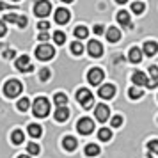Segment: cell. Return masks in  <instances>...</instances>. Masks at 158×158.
I'll list each match as a JSON object with an SVG mask.
<instances>
[{"mask_svg": "<svg viewBox=\"0 0 158 158\" xmlns=\"http://www.w3.org/2000/svg\"><path fill=\"white\" fill-rule=\"evenodd\" d=\"M32 110H34V115L36 117H46L48 115V112H50V103H48V100L46 98H36V101H34V105H32Z\"/></svg>", "mask_w": 158, "mask_h": 158, "instance_id": "6da1fadb", "label": "cell"}, {"mask_svg": "<svg viewBox=\"0 0 158 158\" xmlns=\"http://www.w3.org/2000/svg\"><path fill=\"white\" fill-rule=\"evenodd\" d=\"M22 89L23 87L18 80H7L6 85H4V94H6L7 98H16V96H20Z\"/></svg>", "mask_w": 158, "mask_h": 158, "instance_id": "7a4b0ae2", "label": "cell"}, {"mask_svg": "<svg viewBox=\"0 0 158 158\" xmlns=\"http://www.w3.org/2000/svg\"><path fill=\"white\" fill-rule=\"evenodd\" d=\"M36 55H37L39 60H50V59L55 55V50H53V46L43 43V44H39V46L36 48Z\"/></svg>", "mask_w": 158, "mask_h": 158, "instance_id": "3957f363", "label": "cell"}, {"mask_svg": "<svg viewBox=\"0 0 158 158\" xmlns=\"http://www.w3.org/2000/svg\"><path fill=\"white\" fill-rule=\"evenodd\" d=\"M77 100H78V103L82 105L84 108H91L93 107V94H91V91L89 89H80L78 93H77Z\"/></svg>", "mask_w": 158, "mask_h": 158, "instance_id": "277c9868", "label": "cell"}, {"mask_svg": "<svg viewBox=\"0 0 158 158\" xmlns=\"http://www.w3.org/2000/svg\"><path fill=\"white\" fill-rule=\"evenodd\" d=\"M50 11H52V4L48 0H39V2H36V6H34V13H36V16H39V18L48 16Z\"/></svg>", "mask_w": 158, "mask_h": 158, "instance_id": "5b68a950", "label": "cell"}, {"mask_svg": "<svg viewBox=\"0 0 158 158\" xmlns=\"http://www.w3.org/2000/svg\"><path fill=\"white\" fill-rule=\"evenodd\" d=\"M103 77H105L103 69H100V68H93V69L89 71V75H87V80H89V84L98 85V84L103 82Z\"/></svg>", "mask_w": 158, "mask_h": 158, "instance_id": "8992f818", "label": "cell"}, {"mask_svg": "<svg viewBox=\"0 0 158 158\" xmlns=\"http://www.w3.org/2000/svg\"><path fill=\"white\" fill-rule=\"evenodd\" d=\"M77 130H78L82 135H89V133H93V130H94V123L91 121V119L84 117V119H80V121H78Z\"/></svg>", "mask_w": 158, "mask_h": 158, "instance_id": "52a82bcc", "label": "cell"}, {"mask_svg": "<svg viewBox=\"0 0 158 158\" xmlns=\"http://www.w3.org/2000/svg\"><path fill=\"white\" fill-rule=\"evenodd\" d=\"M100 96L103 98V100H112L114 98V94H115V87L112 85V84H105V85H101L100 87Z\"/></svg>", "mask_w": 158, "mask_h": 158, "instance_id": "ba28073f", "label": "cell"}, {"mask_svg": "<svg viewBox=\"0 0 158 158\" xmlns=\"http://www.w3.org/2000/svg\"><path fill=\"white\" fill-rule=\"evenodd\" d=\"M16 68H18L20 71H32V69H34V68L30 66L29 55H22V57L16 59Z\"/></svg>", "mask_w": 158, "mask_h": 158, "instance_id": "9c48e42d", "label": "cell"}, {"mask_svg": "<svg viewBox=\"0 0 158 158\" xmlns=\"http://www.w3.org/2000/svg\"><path fill=\"white\" fill-rule=\"evenodd\" d=\"M87 50H89V53H91V57H101V53H103V46H101L100 41H89Z\"/></svg>", "mask_w": 158, "mask_h": 158, "instance_id": "30bf717a", "label": "cell"}, {"mask_svg": "<svg viewBox=\"0 0 158 158\" xmlns=\"http://www.w3.org/2000/svg\"><path fill=\"white\" fill-rule=\"evenodd\" d=\"M108 112H110V110H108L107 105H98L96 110H94V115H96V119L100 123H105L108 119Z\"/></svg>", "mask_w": 158, "mask_h": 158, "instance_id": "8fae6325", "label": "cell"}, {"mask_svg": "<svg viewBox=\"0 0 158 158\" xmlns=\"http://www.w3.org/2000/svg\"><path fill=\"white\" fill-rule=\"evenodd\" d=\"M131 82L135 84V87H140L142 89V85H148V77L142 71H135L131 75Z\"/></svg>", "mask_w": 158, "mask_h": 158, "instance_id": "7c38bea8", "label": "cell"}, {"mask_svg": "<svg viewBox=\"0 0 158 158\" xmlns=\"http://www.w3.org/2000/svg\"><path fill=\"white\" fill-rule=\"evenodd\" d=\"M69 11H68V9H57V11H55V22L57 23H60V25H64V23H68L69 22Z\"/></svg>", "mask_w": 158, "mask_h": 158, "instance_id": "4fadbf2b", "label": "cell"}, {"mask_svg": "<svg viewBox=\"0 0 158 158\" xmlns=\"http://www.w3.org/2000/svg\"><path fill=\"white\" fill-rule=\"evenodd\" d=\"M68 117H69V110L66 107H57V110H55V119L59 123H64Z\"/></svg>", "mask_w": 158, "mask_h": 158, "instance_id": "5bb4252c", "label": "cell"}, {"mask_svg": "<svg viewBox=\"0 0 158 158\" xmlns=\"http://www.w3.org/2000/svg\"><path fill=\"white\" fill-rule=\"evenodd\" d=\"M158 52V44L155 43V41H146V43H144V53H146V55H155V53H156Z\"/></svg>", "mask_w": 158, "mask_h": 158, "instance_id": "9a60e30c", "label": "cell"}, {"mask_svg": "<svg viewBox=\"0 0 158 158\" xmlns=\"http://www.w3.org/2000/svg\"><path fill=\"white\" fill-rule=\"evenodd\" d=\"M62 146H64L66 151H75L77 149V139L75 137H64V140H62Z\"/></svg>", "mask_w": 158, "mask_h": 158, "instance_id": "2e32d148", "label": "cell"}, {"mask_svg": "<svg viewBox=\"0 0 158 158\" xmlns=\"http://www.w3.org/2000/svg\"><path fill=\"white\" fill-rule=\"evenodd\" d=\"M119 37H121V32H119V29H115V27H110V29L107 30V39L110 41V43H115V41H119Z\"/></svg>", "mask_w": 158, "mask_h": 158, "instance_id": "e0dca14e", "label": "cell"}, {"mask_svg": "<svg viewBox=\"0 0 158 158\" xmlns=\"http://www.w3.org/2000/svg\"><path fill=\"white\" fill-rule=\"evenodd\" d=\"M117 22L121 23V25H124V27H128L130 25V13L119 11V13H117Z\"/></svg>", "mask_w": 158, "mask_h": 158, "instance_id": "ac0fdd59", "label": "cell"}, {"mask_svg": "<svg viewBox=\"0 0 158 158\" xmlns=\"http://www.w3.org/2000/svg\"><path fill=\"white\" fill-rule=\"evenodd\" d=\"M130 60H131V62H135V64L142 60V53H140L139 48H131V50H130Z\"/></svg>", "mask_w": 158, "mask_h": 158, "instance_id": "d6986e66", "label": "cell"}, {"mask_svg": "<svg viewBox=\"0 0 158 158\" xmlns=\"http://www.w3.org/2000/svg\"><path fill=\"white\" fill-rule=\"evenodd\" d=\"M41 133H43V130H41L39 124H30V126H29V135L30 137L37 139V137H41Z\"/></svg>", "mask_w": 158, "mask_h": 158, "instance_id": "ffe728a7", "label": "cell"}, {"mask_svg": "<svg viewBox=\"0 0 158 158\" xmlns=\"http://www.w3.org/2000/svg\"><path fill=\"white\" fill-rule=\"evenodd\" d=\"M85 155L87 156H96V155H100V148H98L96 144H87L85 146Z\"/></svg>", "mask_w": 158, "mask_h": 158, "instance_id": "44dd1931", "label": "cell"}, {"mask_svg": "<svg viewBox=\"0 0 158 158\" xmlns=\"http://www.w3.org/2000/svg\"><path fill=\"white\" fill-rule=\"evenodd\" d=\"M128 96L131 100H139V98H142V89L140 87H130Z\"/></svg>", "mask_w": 158, "mask_h": 158, "instance_id": "7402d4cb", "label": "cell"}, {"mask_svg": "<svg viewBox=\"0 0 158 158\" xmlns=\"http://www.w3.org/2000/svg\"><path fill=\"white\" fill-rule=\"evenodd\" d=\"M53 100H55V105L57 107H66V103H68V98H66L64 93H57Z\"/></svg>", "mask_w": 158, "mask_h": 158, "instance_id": "603a6c76", "label": "cell"}, {"mask_svg": "<svg viewBox=\"0 0 158 158\" xmlns=\"http://www.w3.org/2000/svg\"><path fill=\"white\" fill-rule=\"evenodd\" d=\"M98 137H100V140H110V137H112V131L108 128H101L98 131Z\"/></svg>", "mask_w": 158, "mask_h": 158, "instance_id": "cb8c5ba5", "label": "cell"}, {"mask_svg": "<svg viewBox=\"0 0 158 158\" xmlns=\"http://www.w3.org/2000/svg\"><path fill=\"white\" fill-rule=\"evenodd\" d=\"M87 34H89V30H87L85 27H82V25L75 29V36L78 37V39H84V37H87Z\"/></svg>", "mask_w": 158, "mask_h": 158, "instance_id": "d4e9b609", "label": "cell"}, {"mask_svg": "<svg viewBox=\"0 0 158 158\" xmlns=\"http://www.w3.org/2000/svg\"><path fill=\"white\" fill-rule=\"evenodd\" d=\"M11 139H13V142H15V144H22L23 142V131L15 130V131H13V135H11Z\"/></svg>", "mask_w": 158, "mask_h": 158, "instance_id": "484cf974", "label": "cell"}, {"mask_svg": "<svg viewBox=\"0 0 158 158\" xmlns=\"http://www.w3.org/2000/svg\"><path fill=\"white\" fill-rule=\"evenodd\" d=\"M144 9H146V6H144L142 2H135V4H131V11H133L135 15H140V13H144Z\"/></svg>", "mask_w": 158, "mask_h": 158, "instance_id": "4316f807", "label": "cell"}, {"mask_svg": "<svg viewBox=\"0 0 158 158\" xmlns=\"http://www.w3.org/2000/svg\"><path fill=\"white\" fill-rule=\"evenodd\" d=\"M29 107H30V101H29V98H22V100L18 101V108H20L22 112H25V110H29Z\"/></svg>", "mask_w": 158, "mask_h": 158, "instance_id": "83f0119b", "label": "cell"}, {"mask_svg": "<svg viewBox=\"0 0 158 158\" xmlns=\"http://www.w3.org/2000/svg\"><path fill=\"white\" fill-rule=\"evenodd\" d=\"M71 52L75 53V55H80V53L84 52V46H82V43H78V41H75V43L71 44Z\"/></svg>", "mask_w": 158, "mask_h": 158, "instance_id": "f1b7e54d", "label": "cell"}, {"mask_svg": "<svg viewBox=\"0 0 158 158\" xmlns=\"http://www.w3.org/2000/svg\"><path fill=\"white\" fill-rule=\"evenodd\" d=\"M4 22H9V23H18V22H20V16H18V15H11V13H7V15L4 16Z\"/></svg>", "mask_w": 158, "mask_h": 158, "instance_id": "f546056e", "label": "cell"}, {"mask_svg": "<svg viewBox=\"0 0 158 158\" xmlns=\"http://www.w3.org/2000/svg\"><path fill=\"white\" fill-rule=\"evenodd\" d=\"M148 149H149V153L158 155V140H149L148 142Z\"/></svg>", "mask_w": 158, "mask_h": 158, "instance_id": "4dcf8cb0", "label": "cell"}, {"mask_svg": "<svg viewBox=\"0 0 158 158\" xmlns=\"http://www.w3.org/2000/svg\"><path fill=\"white\" fill-rule=\"evenodd\" d=\"M27 151H29V155H37V153H39V146H37L36 142H30L29 146H27Z\"/></svg>", "mask_w": 158, "mask_h": 158, "instance_id": "1f68e13d", "label": "cell"}, {"mask_svg": "<svg viewBox=\"0 0 158 158\" xmlns=\"http://www.w3.org/2000/svg\"><path fill=\"white\" fill-rule=\"evenodd\" d=\"M53 39H55V43H57V44H62L66 41L64 32H55V34H53Z\"/></svg>", "mask_w": 158, "mask_h": 158, "instance_id": "d6a6232c", "label": "cell"}, {"mask_svg": "<svg viewBox=\"0 0 158 158\" xmlns=\"http://www.w3.org/2000/svg\"><path fill=\"white\" fill-rule=\"evenodd\" d=\"M50 69H48V68H43V69H41V73H39V78L43 80V82H46V80L50 78Z\"/></svg>", "mask_w": 158, "mask_h": 158, "instance_id": "836d02e7", "label": "cell"}, {"mask_svg": "<svg viewBox=\"0 0 158 158\" xmlns=\"http://www.w3.org/2000/svg\"><path fill=\"white\" fill-rule=\"evenodd\" d=\"M149 75H151V78L155 80V82H158V68L156 66H151L149 68Z\"/></svg>", "mask_w": 158, "mask_h": 158, "instance_id": "e575fe53", "label": "cell"}, {"mask_svg": "<svg viewBox=\"0 0 158 158\" xmlns=\"http://www.w3.org/2000/svg\"><path fill=\"white\" fill-rule=\"evenodd\" d=\"M48 27H50V25H48V22H39V23H37V29H39V32H46V30H48Z\"/></svg>", "mask_w": 158, "mask_h": 158, "instance_id": "d590c367", "label": "cell"}, {"mask_svg": "<svg viewBox=\"0 0 158 158\" xmlns=\"http://www.w3.org/2000/svg\"><path fill=\"white\" fill-rule=\"evenodd\" d=\"M121 123H123L121 115H114V117H112V126H121Z\"/></svg>", "mask_w": 158, "mask_h": 158, "instance_id": "8d00e7d4", "label": "cell"}, {"mask_svg": "<svg viewBox=\"0 0 158 158\" xmlns=\"http://www.w3.org/2000/svg\"><path fill=\"white\" fill-rule=\"evenodd\" d=\"M27 25V16H20V22H18V27H25Z\"/></svg>", "mask_w": 158, "mask_h": 158, "instance_id": "74e56055", "label": "cell"}, {"mask_svg": "<svg viewBox=\"0 0 158 158\" xmlns=\"http://www.w3.org/2000/svg\"><path fill=\"white\" fill-rule=\"evenodd\" d=\"M93 30H94V34H96V36H101V34H103V27H101V25H96Z\"/></svg>", "mask_w": 158, "mask_h": 158, "instance_id": "f35d334b", "label": "cell"}, {"mask_svg": "<svg viewBox=\"0 0 158 158\" xmlns=\"http://www.w3.org/2000/svg\"><path fill=\"white\" fill-rule=\"evenodd\" d=\"M6 32H7V29H6V23H4V22H0V37H2V36H6Z\"/></svg>", "mask_w": 158, "mask_h": 158, "instance_id": "ab89813d", "label": "cell"}, {"mask_svg": "<svg viewBox=\"0 0 158 158\" xmlns=\"http://www.w3.org/2000/svg\"><path fill=\"white\" fill-rule=\"evenodd\" d=\"M39 41H48V34L46 32H39Z\"/></svg>", "mask_w": 158, "mask_h": 158, "instance_id": "60d3db41", "label": "cell"}, {"mask_svg": "<svg viewBox=\"0 0 158 158\" xmlns=\"http://www.w3.org/2000/svg\"><path fill=\"white\" fill-rule=\"evenodd\" d=\"M11 55H15V52H6V53H4V57L6 59H11Z\"/></svg>", "mask_w": 158, "mask_h": 158, "instance_id": "b9f144b4", "label": "cell"}, {"mask_svg": "<svg viewBox=\"0 0 158 158\" xmlns=\"http://www.w3.org/2000/svg\"><path fill=\"white\" fill-rule=\"evenodd\" d=\"M117 4H126V0H115Z\"/></svg>", "mask_w": 158, "mask_h": 158, "instance_id": "7bdbcfd3", "label": "cell"}, {"mask_svg": "<svg viewBox=\"0 0 158 158\" xmlns=\"http://www.w3.org/2000/svg\"><path fill=\"white\" fill-rule=\"evenodd\" d=\"M18 158H30V156H27V155H22V156H18Z\"/></svg>", "mask_w": 158, "mask_h": 158, "instance_id": "ee69618b", "label": "cell"}, {"mask_svg": "<svg viewBox=\"0 0 158 158\" xmlns=\"http://www.w3.org/2000/svg\"><path fill=\"white\" fill-rule=\"evenodd\" d=\"M62 2H68V4H69V2H73V0H62Z\"/></svg>", "mask_w": 158, "mask_h": 158, "instance_id": "f6af8a7d", "label": "cell"}, {"mask_svg": "<svg viewBox=\"0 0 158 158\" xmlns=\"http://www.w3.org/2000/svg\"><path fill=\"white\" fill-rule=\"evenodd\" d=\"M148 158H153V155H148Z\"/></svg>", "mask_w": 158, "mask_h": 158, "instance_id": "bcb514c9", "label": "cell"}, {"mask_svg": "<svg viewBox=\"0 0 158 158\" xmlns=\"http://www.w3.org/2000/svg\"><path fill=\"white\" fill-rule=\"evenodd\" d=\"M15 2H18V0H15Z\"/></svg>", "mask_w": 158, "mask_h": 158, "instance_id": "7dc6e473", "label": "cell"}]
</instances>
